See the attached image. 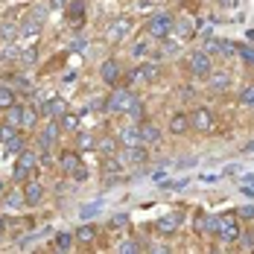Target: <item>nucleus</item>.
<instances>
[{
  "instance_id": "f257e3e1",
  "label": "nucleus",
  "mask_w": 254,
  "mask_h": 254,
  "mask_svg": "<svg viewBox=\"0 0 254 254\" xmlns=\"http://www.w3.org/2000/svg\"><path fill=\"white\" fill-rule=\"evenodd\" d=\"M134 105H137V97H134L128 88H117V91L105 100V111H111V114H128Z\"/></svg>"
},
{
  "instance_id": "f03ea898",
  "label": "nucleus",
  "mask_w": 254,
  "mask_h": 254,
  "mask_svg": "<svg viewBox=\"0 0 254 254\" xmlns=\"http://www.w3.org/2000/svg\"><path fill=\"white\" fill-rule=\"evenodd\" d=\"M173 24H176V21H173L170 15H164V12H161V15H152V18H149L146 32H149L152 38H158V41H164V38H170V35H173Z\"/></svg>"
},
{
  "instance_id": "7ed1b4c3",
  "label": "nucleus",
  "mask_w": 254,
  "mask_h": 254,
  "mask_svg": "<svg viewBox=\"0 0 254 254\" xmlns=\"http://www.w3.org/2000/svg\"><path fill=\"white\" fill-rule=\"evenodd\" d=\"M0 143H3L9 152H21V149H24V137H21L18 126H12V123H0Z\"/></svg>"
},
{
  "instance_id": "20e7f679",
  "label": "nucleus",
  "mask_w": 254,
  "mask_h": 254,
  "mask_svg": "<svg viewBox=\"0 0 254 254\" xmlns=\"http://www.w3.org/2000/svg\"><path fill=\"white\" fill-rule=\"evenodd\" d=\"M38 167V155L35 152H26V149H21V155H18V164H15V181H26L29 178V173Z\"/></svg>"
},
{
  "instance_id": "39448f33",
  "label": "nucleus",
  "mask_w": 254,
  "mask_h": 254,
  "mask_svg": "<svg viewBox=\"0 0 254 254\" xmlns=\"http://www.w3.org/2000/svg\"><path fill=\"white\" fill-rule=\"evenodd\" d=\"M210 70H213V64H210V56L204 50H196L190 56V73L196 79H207L210 76Z\"/></svg>"
},
{
  "instance_id": "423d86ee",
  "label": "nucleus",
  "mask_w": 254,
  "mask_h": 254,
  "mask_svg": "<svg viewBox=\"0 0 254 254\" xmlns=\"http://www.w3.org/2000/svg\"><path fill=\"white\" fill-rule=\"evenodd\" d=\"M216 237L222 240V243H237L240 240V225H237V216H219V231H216Z\"/></svg>"
},
{
  "instance_id": "0eeeda50",
  "label": "nucleus",
  "mask_w": 254,
  "mask_h": 254,
  "mask_svg": "<svg viewBox=\"0 0 254 254\" xmlns=\"http://www.w3.org/2000/svg\"><path fill=\"white\" fill-rule=\"evenodd\" d=\"M128 32H131V21H128V18H117V21H111V24H108L105 41H108V44H120Z\"/></svg>"
},
{
  "instance_id": "6e6552de",
  "label": "nucleus",
  "mask_w": 254,
  "mask_h": 254,
  "mask_svg": "<svg viewBox=\"0 0 254 254\" xmlns=\"http://www.w3.org/2000/svg\"><path fill=\"white\" fill-rule=\"evenodd\" d=\"M146 149H143V143H137V146H123V152H120V161L128 164V167H137V164H146Z\"/></svg>"
},
{
  "instance_id": "1a4fd4ad",
  "label": "nucleus",
  "mask_w": 254,
  "mask_h": 254,
  "mask_svg": "<svg viewBox=\"0 0 254 254\" xmlns=\"http://www.w3.org/2000/svg\"><path fill=\"white\" fill-rule=\"evenodd\" d=\"M155 228L161 231V234H176L181 228V213L173 210V213H161V219L155 222Z\"/></svg>"
},
{
  "instance_id": "9d476101",
  "label": "nucleus",
  "mask_w": 254,
  "mask_h": 254,
  "mask_svg": "<svg viewBox=\"0 0 254 254\" xmlns=\"http://www.w3.org/2000/svg\"><path fill=\"white\" fill-rule=\"evenodd\" d=\"M196 231L199 234H216L219 231V213H199L196 216Z\"/></svg>"
},
{
  "instance_id": "9b49d317",
  "label": "nucleus",
  "mask_w": 254,
  "mask_h": 254,
  "mask_svg": "<svg viewBox=\"0 0 254 254\" xmlns=\"http://www.w3.org/2000/svg\"><path fill=\"white\" fill-rule=\"evenodd\" d=\"M100 76H102V82H105V85H117V82L123 79V70H120V64H117L114 59H108V62H102Z\"/></svg>"
},
{
  "instance_id": "f8f14e48",
  "label": "nucleus",
  "mask_w": 254,
  "mask_h": 254,
  "mask_svg": "<svg viewBox=\"0 0 254 254\" xmlns=\"http://www.w3.org/2000/svg\"><path fill=\"white\" fill-rule=\"evenodd\" d=\"M117 140H120V146H137V143H143V140H140V126H137V123L123 126L117 131Z\"/></svg>"
},
{
  "instance_id": "ddd939ff",
  "label": "nucleus",
  "mask_w": 254,
  "mask_h": 254,
  "mask_svg": "<svg viewBox=\"0 0 254 254\" xmlns=\"http://www.w3.org/2000/svg\"><path fill=\"white\" fill-rule=\"evenodd\" d=\"M190 126L196 128V131H210V128H213V114H210L207 108L193 111V114H190Z\"/></svg>"
},
{
  "instance_id": "4468645a",
  "label": "nucleus",
  "mask_w": 254,
  "mask_h": 254,
  "mask_svg": "<svg viewBox=\"0 0 254 254\" xmlns=\"http://www.w3.org/2000/svg\"><path fill=\"white\" fill-rule=\"evenodd\" d=\"M173 32L178 35V41H187V38H193L196 35V26L190 18H178L176 24H173Z\"/></svg>"
},
{
  "instance_id": "2eb2a0df",
  "label": "nucleus",
  "mask_w": 254,
  "mask_h": 254,
  "mask_svg": "<svg viewBox=\"0 0 254 254\" xmlns=\"http://www.w3.org/2000/svg\"><path fill=\"white\" fill-rule=\"evenodd\" d=\"M158 76V64L155 62H149V64H143V67H137V70H131V82H152V79Z\"/></svg>"
},
{
  "instance_id": "dca6fc26",
  "label": "nucleus",
  "mask_w": 254,
  "mask_h": 254,
  "mask_svg": "<svg viewBox=\"0 0 254 254\" xmlns=\"http://www.w3.org/2000/svg\"><path fill=\"white\" fill-rule=\"evenodd\" d=\"M44 114H50V117H64L67 114V105H64V100L62 97H50V100L44 102Z\"/></svg>"
},
{
  "instance_id": "f3484780",
  "label": "nucleus",
  "mask_w": 254,
  "mask_h": 254,
  "mask_svg": "<svg viewBox=\"0 0 254 254\" xmlns=\"http://www.w3.org/2000/svg\"><path fill=\"white\" fill-rule=\"evenodd\" d=\"M207 85H210L213 91H225V88L231 85V73H225V70H210Z\"/></svg>"
},
{
  "instance_id": "a211bd4d",
  "label": "nucleus",
  "mask_w": 254,
  "mask_h": 254,
  "mask_svg": "<svg viewBox=\"0 0 254 254\" xmlns=\"http://www.w3.org/2000/svg\"><path fill=\"white\" fill-rule=\"evenodd\" d=\"M56 140H59V123H47V126H44V131H41V137H38L41 149H50Z\"/></svg>"
},
{
  "instance_id": "6ab92c4d",
  "label": "nucleus",
  "mask_w": 254,
  "mask_h": 254,
  "mask_svg": "<svg viewBox=\"0 0 254 254\" xmlns=\"http://www.w3.org/2000/svg\"><path fill=\"white\" fill-rule=\"evenodd\" d=\"M24 196H26V204H38L41 196H44V187H41L38 181H29V184L24 187Z\"/></svg>"
},
{
  "instance_id": "aec40b11",
  "label": "nucleus",
  "mask_w": 254,
  "mask_h": 254,
  "mask_svg": "<svg viewBox=\"0 0 254 254\" xmlns=\"http://www.w3.org/2000/svg\"><path fill=\"white\" fill-rule=\"evenodd\" d=\"M161 137V128L158 126H152V123H140V140L143 143H155Z\"/></svg>"
},
{
  "instance_id": "412c9836",
  "label": "nucleus",
  "mask_w": 254,
  "mask_h": 254,
  "mask_svg": "<svg viewBox=\"0 0 254 254\" xmlns=\"http://www.w3.org/2000/svg\"><path fill=\"white\" fill-rule=\"evenodd\" d=\"M73 240H76V234H70V231H59L53 243H56V249H59V252H67V249L73 246Z\"/></svg>"
},
{
  "instance_id": "4be33fe9",
  "label": "nucleus",
  "mask_w": 254,
  "mask_h": 254,
  "mask_svg": "<svg viewBox=\"0 0 254 254\" xmlns=\"http://www.w3.org/2000/svg\"><path fill=\"white\" fill-rule=\"evenodd\" d=\"M187 128H190V117H187V114H176V117L170 120V131H173V134H184Z\"/></svg>"
},
{
  "instance_id": "5701e85b",
  "label": "nucleus",
  "mask_w": 254,
  "mask_h": 254,
  "mask_svg": "<svg viewBox=\"0 0 254 254\" xmlns=\"http://www.w3.org/2000/svg\"><path fill=\"white\" fill-rule=\"evenodd\" d=\"M79 164H82V161H79L76 152H64V155H62V170H64V173H73Z\"/></svg>"
},
{
  "instance_id": "b1692460",
  "label": "nucleus",
  "mask_w": 254,
  "mask_h": 254,
  "mask_svg": "<svg viewBox=\"0 0 254 254\" xmlns=\"http://www.w3.org/2000/svg\"><path fill=\"white\" fill-rule=\"evenodd\" d=\"M12 105H15V91H12V88H6V85H0V108H6V111H9Z\"/></svg>"
},
{
  "instance_id": "393cba45",
  "label": "nucleus",
  "mask_w": 254,
  "mask_h": 254,
  "mask_svg": "<svg viewBox=\"0 0 254 254\" xmlns=\"http://www.w3.org/2000/svg\"><path fill=\"white\" fill-rule=\"evenodd\" d=\"M6 123H12V126H21V123H24V105H18V102H15V105L9 108V117H6Z\"/></svg>"
},
{
  "instance_id": "a878e982",
  "label": "nucleus",
  "mask_w": 254,
  "mask_h": 254,
  "mask_svg": "<svg viewBox=\"0 0 254 254\" xmlns=\"http://www.w3.org/2000/svg\"><path fill=\"white\" fill-rule=\"evenodd\" d=\"M38 26H41L38 18H26L24 24L18 26V32H21V35H35V32H38Z\"/></svg>"
},
{
  "instance_id": "bb28decb",
  "label": "nucleus",
  "mask_w": 254,
  "mask_h": 254,
  "mask_svg": "<svg viewBox=\"0 0 254 254\" xmlns=\"http://www.w3.org/2000/svg\"><path fill=\"white\" fill-rule=\"evenodd\" d=\"M35 123H38V111H35L32 105H24V123H21V126H24V128H32Z\"/></svg>"
},
{
  "instance_id": "cd10ccee",
  "label": "nucleus",
  "mask_w": 254,
  "mask_h": 254,
  "mask_svg": "<svg viewBox=\"0 0 254 254\" xmlns=\"http://www.w3.org/2000/svg\"><path fill=\"white\" fill-rule=\"evenodd\" d=\"M94 237H97V231L91 228V225H82V228L76 231V240H79V243H85V246H88V243H94Z\"/></svg>"
},
{
  "instance_id": "c85d7f7f",
  "label": "nucleus",
  "mask_w": 254,
  "mask_h": 254,
  "mask_svg": "<svg viewBox=\"0 0 254 254\" xmlns=\"http://www.w3.org/2000/svg\"><path fill=\"white\" fill-rule=\"evenodd\" d=\"M24 202H26V196L21 193V190H12V193H6V204H9V207H21Z\"/></svg>"
},
{
  "instance_id": "c756f323",
  "label": "nucleus",
  "mask_w": 254,
  "mask_h": 254,
  "mask_svg": "<svg viewBox=\"0 0 254 254\" xmlns=\"http://www.w3.org/2000/svg\"><path fill=\"white\" fill-rule=\"evenodd\" d=\"M67 15H70L73 21H79V18L85 15V3H82V0H73V3L67 6Z\"/></svg>"
},
{
  "instance_id": "7c9ffc66",
  "label": "nucleus",
  "mask_w": 254,
  "mask_h": 254,
  "mask_svg": "<svg viewBox=\"0 0 254 254\" xmlns=\"http://www.w3.org/2000/svg\"><path fill=\"white\" fill-rule=\"evenodd\" d=\"M222 50V41L219 38H204V53L207 56H213V53H219Z\"/></svg>"
},
{
  "instance_id": "2f4dec72",
  "label": "nucleus",
  "mask_w": 254,
  "mask_h": 254,
  "mask_svg": "<svg viewBox=\"0 0 254 254\" xmlns=\"http://www.w3.org/2000/svg\"><path fill=\"white\" fill-rule=\"evenodd\" d=\"M240 243H243L246 252H252L254 249V231H240Z\"/></svg>"
},
{
  "instance_id": "473e14b6",
  "label": "nucleus",
  "mask_w": 254,
  "mask_h": 254,
  "mask_svg": "<svg viewBox=\"0 0 254 254\" xmlns=\"http://www.w3.org/2000/svg\"><path fill=\"white\" fill-rule=\"evenodd\" d=\"M140 249V243H134V240H123V243H117V252H123V254H131V252H137Z\"/></svg>"
},
{
  "instance_id": "72a5a7b5",
  "label": "nucleus",
  "mask_w": 254,
  "mask_h": 254,
  "mask_svg": "<svg viewBox=\"0 0 254 254\" xmlns=\"http://www.w3.org/2000/svg\"><path fill=\"white\" fill-rule=\"evenodd\" d=\"M62 128L76 131V128H79V117H73V114H64V117H62Z\"/></svg>"
},
{
  "instance_id": "f704fd0d",
  "label": "nucleus",
  "mask_w": 254,
  "mask_h": 254,
  "mask_svg": "<svg viewBox=\"0 0 254 254\" xmlns=\"http://www.w3.org/2000/svg\"><path fill=\"white\" fill-rule=\"evenodd\" d=\"M126 225H128V216H126V213H120V216H114V219L108 222V228H111V231H120V228H126Z\"/></svg>"
},
{
  "instance_id": "c9c22d12",
  "label": "nucleus",
  "mask_w": 254,
  "mask_h": 254,
  "mask_svg": "<svg viewBox=\"0 0 254 254\" xmlns=\"http://www.w3.org/2000/svg\"><path fill=\"white\" fill-rule=\"evenodd\" d=\"M100 207H102V202L85 204V207H82V210H79V216H82V219H88V216H94V213H97V210H100Z\"/></svg>"
},
{
  "instance_id": "e433bc0d",
  "label": "nucleus",
  "mask_w": 254,
  "mask_h": 254,
  "mask_svg": "<svg viewBox=\"0 0 254 254\" xmlns=\"http://www.w3.org/2000/svg\"><path fill=\"white\" fill-rule=\"evenodd\" d=\"M117 143H120V140H117ZM117 143H114V140H100V152L102 155H114L117 152Z\"/></svg>"
},
{
  "instance_id": "4c0bfd02",
  "label": "nucleus",
  "mask_w": 254,
  "mask_h": 254,
  "mask_svg": "<svg viewBox=\"0 0 254 254\" xmlns=\"http://www.w3.org/2000/svg\"><path fill=\"white\" fill-rule=\"evenodd\" d=\"M146 53H149V47H146V41H137V44L131 47V56H134V59H143Z\"/></svg>"
},
{
  "instance_id": "58836bf2",
  "label": "nucleus",
  "mask_w": 254,
  "mask_h": 254,
  "mask_svg": "<svg viewBox=\"0 0 254 254\" xmlns=\"http://www.w3.org/2000/svg\"><path fill=\"white\" fill-rule=\"evenodd\" d=\"M237 216H240V219H254V204H243V207L237 210Z\"/></svg>"
},
{
  "instance_id": "ea45409f",
  "label": "nucleus",
  "mask_w": 254,
  "mask_h": 254,
  "mask_svg": "<svg viewBox=\"0 0 254 254\" xmlns=\"http://www.w3.org/2000/svg\"><path fill=\"white\" fill-rule=\"evenodd\" d=\"M79 146H82V149H91V146H97V143H94V137H91V134L79 131Z\"/></svg>"
},
{
  "instance_id": "a19ab883",
  "label": "nucleus",
  "mask_w": 254,
  "mask_h": 254,
  "mask_svg": "<svg viewBox=\"0 0 254 254\" xmlns=\"http://www.w3.org/2000/svg\"><path fill=\"white\" fill-rule=\"evenodd\" d=\"M240 100H243V105H249V108H254V88H246Z\"/></svg>"
},
{
  "instance_id": "79ce46f5",
  "label": "nucleus",
  "mask_w": 254,
  "mask_h": 254,
  "mask_svg": "<svg viewBox=\"0 0 254 254\" xmlns=\"http://www.w3.org/2000/svg\"><path fill=\"white\" fill-rule=\"evenodd\" d=\"M240 56H243V59H246V62H249V64H254V47H240Z\"/></svg>"
},
{
  "instance_id": "37998d69",
  "label": "nucleus",
  "mask_w": 254,
  "mask_h": 254,
  "mask_svg": "<svg viewBox=\"0 0 254 254\" xmlns=\"http://www.w3.org/2000/svg\"><path fill=\"white\" fill-rule=\"evenodd\" d=\"M73 178H76V181H85V178H88V170H85V164H79L76 170H73Z\"/></svg>"
},
{
  "instance_id": "c03bdc74",
  "label": "nucleus",
  "mask_w": 254,
  "mask_h": 254,
  "mask_svg": "<svg viewBox=\"0 0 254 254\" xmlns=\"http://www.w3.org/2000/svg\"><path fill=\"white\" fill-rule=\"evenodd\" d=\"M237 53V47L234 44H228V41H222V50H219V56H234Z\"/></svg>"
},
{
  "instance_id": "a18cd8bd",
  "label": "nucleus",
  "mask_w": 254,
  "mask_h": 254,
  "mask_svg": "<svg viewBox=\"0 0 254 254\" xmlns=\"http://www.w3.org/2000/svg\"><path fill=\"white\" fill-rule=\"evenodd\" d=\"M32 18H38V21H44V18H47V6H35V12H32Z\"/></svg>"
},
{
  "instance_id": "49530a36",
  "label": "nucleus",
  "mask_w": 254,
  "mask_h": 254,
  "mask_svg": "<svg viewBox=\"0 0 254 254\" xmlns=\"http://www.w3.org/2000/svg\"><path fill=\"white\" fill-rule=\"evenodd\" d=\"M199 35H204V38H210V32H213V26L210 24H199V29H196Z\"/></svg>"
},
{
  "instance_id": "de8ad7c7",
  "label": "nucleus",
  "mask_w": 254,
  "mask_h": 254,
  "mask_svg": "<svg viewBox=\"0 0 254 254\" xmlns=\"http://www.w3.org/2000/svg\"><path fill=\"white\" fill-rule=\"evenodd\" d=\"M64 6V0H50V9H62Z\"/></svg>"
},
{
  "instance_id": "09e8293b",
  "label": "nucleus",
  "mask_w": 254,
  "mask_h": 254,
  "mask_svg": "<svg viewBox=\"0 0 254 254\" xmlns=\"http://www.w3.org/2000/svg\"><path fill=\"white\" fill-rule=\"evenodd\" d=\"M243 152H254V140H252V143H246V146H243Z\"/></svg>"
},
{
  "instance_id": "8fccbe9b",
  "label": "nucleus",
  "mask_w": 254,
  "mask_h": 254,
  "mask_svg": "<svg viewBox=\"0 0 254 254\" xmlns=\"http://www.w3.org/2000/svg\"><path fill=\"white\" fill-rule=\"evenodd\" d=\"M0 193H3V181H0Z\"/></svg>"
}]
</instances>
